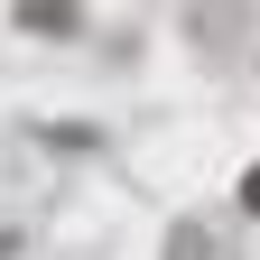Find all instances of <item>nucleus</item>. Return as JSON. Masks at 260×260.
I'll list each match as a JSON object with an SVG mask.
<instances>
[{
  "label": "nucleus",
  "mask_w": 260,
  "mask_h": 260,
  "mask_svg": "<svg viewBox=\"0 0 260 260\" xmlns=\"http://www.w3.org/2000/svg\"><path fill=\"white\" fill-rule=\"evenodd\" d=\"M19 19L38 28V38H75V28H84V19H75V0H28Z\"/></svg>",
  "instance_id": "nucleus-1"
},
{
  "label": "nucleus",
  "mask_w": 260,
  "mask_h": 260,
  "mask_svg": "<svg viewBox=\"0 0 260 260\" xmlns=\"http://www.w3.org/2000/svg\"><path fill=\"white\" fill-rule=\"evenodd\" d=\"M10 251H19V233H0V260H10Z\"/></svg>",
  "instance_id": "nucleus-4"
},
{
  "label": "nucleus",
  "mask_w": 260,
  "mask_h": 260,
  "mask_svg": "<svg viewBox=\"0 0 260 260\" xmlns=\"http://www.w3.org/2000/svg\"><path fill=\"white\" fill-rule=\"evenodd\" d=\"M242 214H260V168H251V177H242Z\"/></svg>",
  "instance_id": "nucleus-3"
},
{
  "label": "nucleus",
  "mask_w": 260,
  "mask_h": 260,
  "mask_svg": "<svg viewBox=\"0 0 260 260\" xmlns=\"http://www.w3.org/2000/svg\"><path fill=\"white\" fill-rule=\"evenodd\" d=\"M168 260H214V251H205V233H195V223H186V233L168 242Z\"/></svg>",
  "instance_id": "nucleus-2"
}]
</instances>
